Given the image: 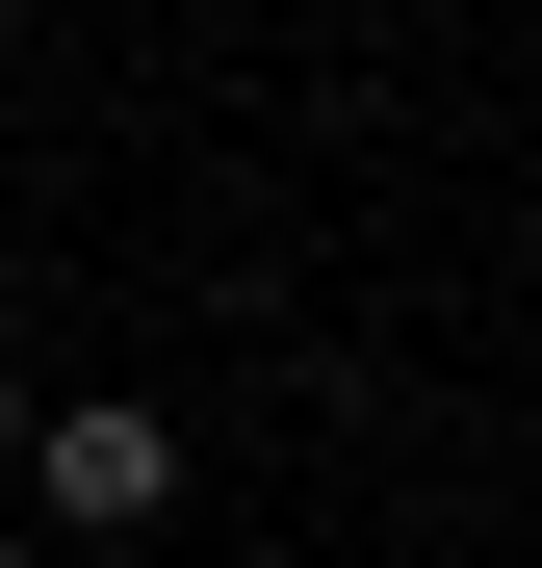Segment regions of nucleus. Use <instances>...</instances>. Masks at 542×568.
Masks as SVG:
<instances>
[{
	"label": "nucleus",
	"mask_w": 542,
	"mask_h": 568,
	"mask_svg": "<svg viewBox=\"0 0 542 568\" xmlns=\"http://www.w3.org/2000/svg\"><path fill=\"white\" fill-rule=\"evenodd\" d=\"M0 491H27V362H0Z\"/></svg>",
	"instance_id": "obj_2"
},
{
	"label": "nucleus",
	"mask_w": 542,
	"mask_h": 568,
	"mask_svg": "<svg viewBox=\"0 0 542 568\" xmlns=\"http://www.w3.org/2000/svg\"><path fill=\"white\" fill-rule=\"evenodd\" d=\"M27 517H52V542H155V517H181V414L52 388V414H27Z\"/></svg>",
	"instance_id": "obj_1"
}]
</instances>
